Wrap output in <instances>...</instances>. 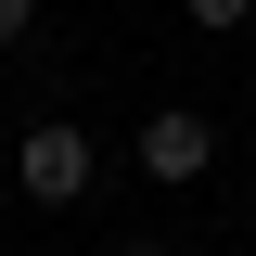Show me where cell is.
Segmentation results:
<instances>
[{
	"instance_id": "obj_1",
	"label": "cell",
	"mask_w": 256,
	"mask_h": 256,
	"mask_svg": "<svg viewBox=\"0 0 256 256\" xmlns=\"http://www.w3.org/2000/svg\"><path fill=\"white\" fill-rule=\"evenodd\" d=\"M13 180H26V205H77V192L102 180V154H90V128H26V141H13Z\"/></svg>"
},
{
	"instance_id": "obj_2",
	"label": "cell",
	"mask_w": 256,
	"mask_h": 256,
	"mask_svg": "<svg viewBox=\"0 0 256 256\" xmlns=\"http://www.w3.org/2000/svg\"><path fill=\"white\" fill-rule=\"evenodd\" d=\"M128 154H141V180H205V166H218V128L192 116V102H166V116H141V141H128Z\"/></svg>"
},
{
	"instance_id": "obj_3",
	"label": "cell",
	"mask_w": 256,
	"mask_h": 256,
	"mask_svg": "<svg viewBox=\"0 0 256 256\" xmlns=\"http://www.w3.org/2000/svg\"><path fill=\"white\" fill-rule=\"evenodd\" d=\"M180 13H192V26H218V38H244V13H256V0H180Z\"/></svg>"
},
{
	"instance_id": "obj_4",
	"label": "cell",
	"mask_w": 256,
	"mask_h": 256,
	"mask_svg": "<svg viewBox=\"0 0 256 256\" xmlns=\"http://www.w3.org/2000/svg\"><path fill=\"white\" fill-rule=\"evenodd\" d=\"M38 26V0H0V52H13V38H26Z\"/></svg>"
},
{
	"instance_id": "obj_5",
	"label": "cell",
	"mask_w": 256,
	"mask_h": 256,
	"mask_svg": "<svg viewBox=\"0 0 256 256\" xmlns=\"http://www.w3.org/2000/svg\"><path fill=\"white\" fill-rule=\"evenodd\" d=\"M116 256H180V244H116Z\"/></svg>"
}]
</instances>
